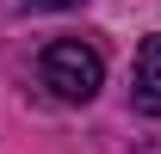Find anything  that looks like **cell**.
I'll list each match as a JSON object with an SVG mask.
<instances>
[{
	"mask_svg": "<svg viewBox=\"0 0 161 154\" xmlns=\"http://www.w3.org/2000/svg\"><path fill=\"white\" fill-rule=\"evenodd\" d=\"M31 6H50V13H56V6H80V0H31Z\"/></svg>",
	"mask_w": 161,
	"mask_h": 154,
	"instance_id": "cell-3",
	"label": "cell"
},
{
	"mask_svg": "<svg viewBox=\"0 0 161 154\" xmlns=\"http://www.w3.org/2000/svg\"><path fill=\"white\" fill-rule=\"evenodd\" d=\"M37 74H43V86H50L56 99L87 105V99L99 93V80H105V62H99V49H93V43H80V37H56L50 49H43Z\"/></svg>",
	"mask_w": 161,
	"mask_h": 154,
	"instance_id": "cell-1",
	"label": "cell"
},
{
	"mask_svg": "<svg viewBox=\"0 0 161 154\" xmlns=\"http://www.w3.org/2000/svg\"><path fill=\"white\" fill-rule=\"evenodd\" d=\"M130 99H136V111L161 117V37H142V49H136V86H130Z\"/></svg>",
	"mask_w": 161,
	"mask_h": 154,
	"instance_id": "cell-2",
	"label": "cell"
}]
</instances>
